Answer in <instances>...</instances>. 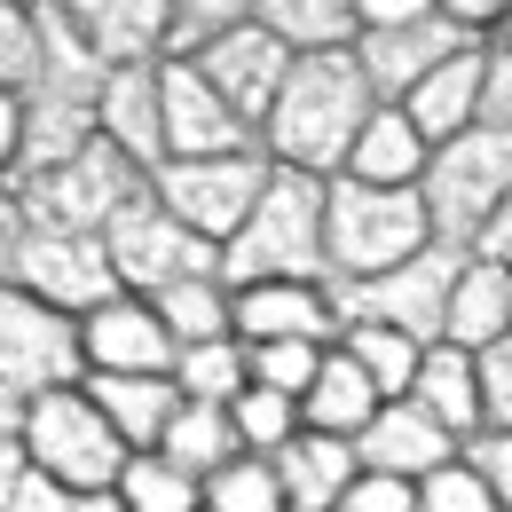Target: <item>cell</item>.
<instances>
[{"instance_id": "obj_1", "label": "cell", "mask_w": 512, "mask_h": 512, "mask_svg": "<svg viewBox=\"0 0 512 512\" xmlns=\"http://www.w3.org/2000/svg\"><path fill=\"white\" fill-rule=\"evenodd\" d=\"M371 111H379V95H371L363 64H355V48L347 56H300L292 79H284V95H276V111H268V127H260V150L284 174L339 182Z\"/></svg>"}, {"instance_id": "obj_2", "label": "cell", "mask_w": 512, "mask_h": 512, "mask_svg": "<svg viewBox=\"0 0 512 512\" xmlns=\"http://www.w3.org/2000/svg\"><path fill=\"white\" fill-rule=\"evenodd\" d=\"M434 245V221L418 190H363V182H323V276L331 284H371L386 268L418 260Z\"/></svg>"}, {"instance_id": "obj_3", "label": "cell", "mask_w": 512, "mask_h": 512, "mask_svg": "<svg viewBox=\"0 0 512 512\" xmlns=\"http://www.w3.org/2000/svg\"><path fill=\"white\" fill-rule=\"evenodd\" d=\"M221 284H323V182L276 166L253 221L221 245Z\"/></svg>"}, {"instance_id": "obj_4", "label": "cell", "mask_w": 512, "mask_h": 512, "mask_svg": "<svg viewBox=\"0 0 512 512\" xmlns=\"http://www.w3.org/2000/svg\"><path fill=\"white\" fill-rule=\"evenodd\" d=\"M142 190H150V174L127 166V158L95 134V142H87L79 158H64V166L16 174V182H8V205H16L24 229H48V237H103Z\"/></svg>"}, {"instance_id": "obj_5", "label": "cell", "mask_w": 512, "mask_h": 512, "mask_svg": "<svg viewBox=\"0 0 512 512\" xmlns=\"http://www.w3.org/2000/svg\"><path fill=\"white\" fill-rule=\"evenodd\" d=\"M16 449H24V465H40V473H48L56 489H71V497H111L119 473H127V442L111 434V418H103L79 386L24 402Z\"/></svg>"}, {"instance_id": "obj_6", "label": "cell", "mask_w": 512, "mask_h": 512, "mask_svg": "<svg viewBox=\"0 0 512 512\" xmlns=\"http://www.w3.org/2000/svg\"><path fill=\"white\" fill-rule=\"evenodd\" d=\"M465 48H481V40H465L434 0H355V64L379 103H402L426 71H442Z\"/></svg>"}, {"instance_id": "obj_7", "label": "cell", "mask_w": 512, "mask_h": 512, "mask_svg": "<svg viewBox=\"0 0 512 512\" xmlns=\"http://www.w3.org/2000/svg\"><path fill=\"white\" fill-rule=\"evenodd\" d=\"M505 197H512V134L505 127H473L457 142H442L426 158V174H418V205L434 221V245H457V253L481 237V221Z\"/></svg>"}, {"instance_id": "obj_8", "label": "cell", "mask_w": 512, "mask_h": 512, "mask_svg": "<svg viewBox=\"0 0 512 512\" xmlns=\"http://www.w3.org/2000/svg\"><path fill=\"white\" fill-rule=\"evenodd\" d=\"M457 268H465L457 245H426L418 260L386 268L371 284H331V276H323V292H331V316L339 323H386V331H402V339H418V347H442V316H449Z\"/></svg>"}, {"instance_id": "obj_9", "label": "cell", "mask_w": 512, "mask_h": 512, "mask_svg": "<svg viewBox=\"0 0 512 512\" xmlns=\"http://www.w3.org/2000/svg\"><path fill=\"white\" fill-rule=\"evenodd\" d=\"M268 150H237V158H190V166H158L150 174V197L190 229V237H205L213 253L253 221L260 190H268Z\"/></svg>"}, {"instance_id": "obj_10", "label": "cell", "mask_w": 512, "mask_h": 512, "mask_svg": "<svg viewBox=\"0 0 512 512\" xmlns=\"http://www.w3.org/2000/svg\"><path fill=\"white\" fill-rule=\"evenodd\" d=\"M87 379V355H79V323L40 308L32 292L0 284V402H40V394H64Z\"/></svg>"}, {"instance_id": "obj_11", "label": "cell", "mask_w": 512, "mask_h": 512, "mask_svg": "<svg viewBox=\"0 0 512 512\" xmlns=\"http://www.w3.org/2000/svg\"><path fill=\"white\" fill-rule=\"evenodd\" d=\"M103 253H111L119 292H134V300H158V292H174V284H190V276H221V253H213L205 237H190L150 190L103 229Z\"/></svg>"}, {"instance_id": "obj_12", "label": "cell", "mask_w": 512, "mask_h": 512, "mask_svg": "<svg viewBox=\"0 0 512 512\" xmlns=\"http://www.w3.org/2000/svg\"><path fill=\"white\" fill-rule=\"evenodd\" d=\"M8 284H16V292H32L40 308L71 316V323L95 316L103 300H119V276H111L103 237H48V229H24V237H16Z\"/></svg>"}, {"instance_id": "obj_13", "label": "cell", "mask_w": 512, "mask_h": 512, "mask_svg": "<svg viewBox=\"0 0 512 512\" xmlns=\"http://www.w3.org/2000/svg\"><path fill=\"white\" fill-rule=\"evenodd\" d=\"M158 134H166V166L260 150V134L213 95V79L197 64H158Z\"/></svg>"}, {"instance_id": "obj_14", "label": "cell", "mask_w": 512, "mask_h": 512, "mask_svg": "<svg viewBox=\"0 0 512 512\" xmlns=\"http://www.w3.org/2000/svg\"><path fill=\"white\" fill-rule=\"evenodd\" d=\"M79 355H87V371L95 379H174V339H166V323L150 300H103L95 316H79Z\"/></svg>"}, {"instance_id": "obj_15", "label": "cell", "mask_w": 512, "mask_h": 512, "mask_svg": "<svg viewBox=\"0 0 512 512\" xmlns=\"http://www.w3.org/2000/svg\"><path fill=\"white\" fill-rule=\"evenodd\" d=\"M197 71H205V79H213V95H221V103L260 134V127H268V111H276V95H284V79H292V56H284V40H276V32H260L253 16H245V24H237V32H229V40H221Z\"/></svg>"}, {"instance_id": "obj_16", "label": "cell", "mask_w": 512, "mask_h": 512, "mask_svg": "<svg viewBox=\"0 0 512 512\" xmlns=\"http://www.w3.org/2000/svg\"><path fill=\"white\" fill-rule=\"evenodd\" d=\"M229 331H237V347H284V339L331 347L339 316H331L323 284H245V292H229Z\"/></svg>"}, {"instance_id": "obj_17", "label": "cell", "mask_w": 512, "mask_h": 512, "mask_svg": "<svg viewBox=\"0 0 512 512\" xmlns=\"http://www.w3.org/2000/svg\"><path fill=\"white\" fill-rule=\"evenodd\" d=\"M481 95H489V48H465L402 95V119L426 134V150H442V142L481 127Z\"/></svg>"}, {"instance_id": "obj_18", "label": "cell", "mask_w": 512, "mask_h": 512, "mask_svg": "<svg viewBox=\"0 0 512 512\" xmlns=\"http://www.w3.org/2000/svg\"><path fill=\"white\" fill-rule=\"evenodd\" d=\"M95 134L142 166V174H158L166 166V134H158V64H119L103 79V95H95Z\"/></svg>"}, {"instance_id": "obj_19", "label": "cell", "mask_w": 512, "mask_h": 512, "mask_svg": "<svg viewBox=\"0 0 512 512\" xmlns=\"http://www.w3.org/2000/svg\"><path fill=\"white\" fill-rule=\"evenodd\" d=\"M449 457H457V442L418 402H379V418L355 434V465L363 473H394V481H426V473H442Z\"/></svg>"}, {"instance_id": "obj_20", "label": "cell", "mask_w": 512, "mask_h": 512, "mask_svg": "<svg viewBox=\"0 0 512 512\" xmlns=\"http://www.w3.org/2000/svg\"><path fill=\"white\" fill-rule=\"evenodd\" d=\"M276 481H284V512H339V497L355 489V442H331V434H308L300 426V442H284L276 457Z\"/></svg>"}, {"instance_id": "obj_21", "label": "cell", "mask_w": 512, "mask_h": 512, "mask_svg": "<svg viewBox=\"0 0 512 512\" xmlns=\"http://www.w3.org/2000/svg\"><path fill=\"white\" fill-rule=\"evenodd\" d=\"M426 134L402 119V103H379L363 134H355V150H347V182H363V190H418V174H426Z\"/></svg>"}, {"instance_id": "obj_22", "label": "cell", "mask_w": 512, "mask_h": 512, "mask_svg": "<svg viewBox=\"0 0 512 512\" xmlns=\"http://www.w3.org/2000/svg\"><path fill=\"white\" fill-rule=\"evenodd\" d=\"M497 339H512V276L465 253L457 284H449L442 347H465V355H481V347H497Z\"/></svg>"}, {"instance_id": "obj_23", "label": "cell", "mask_w": 512, "mask_h": 512, "mask_svg": "<svg viewBox=\"0 0 512 512\" xmlns=\"http://www.w3.org/2000/svg\"><path fill=\"white\" fill-rule=\"evenodd\" d=\"M79 394L111 418V434L127 442V457H150V449L166 442V426H174V410H182V394L174 379H79Z\"/></svg>"}, {"instance_id": "obj_24", "label": "cell", "mask_w": 512, "mask_h": 512, "mask_svg": "<svg viewBox=\"0 0 512 512\" xmlns=\"http://www.w3.org/2000/svg\"><path fill=\"white\" fill-rule=\"evenodd\" d=\"M402 402H418L457 449L481 434V371H473L465 347H426V363H418V379H410Z\"/></svg>"}, {"instance_id": "obj_25", "label": "cell", "mask_w": 512, "mask_h": 512, "mask_svg": "<svg viewBox=\"0 0 512 512\" xmlns=\"http://www.w3.org/2000/svg\"><path fill=\"white\" fill-rule=\"evenodd\" d=\"M166 8H174V0H87V8H71V16H79V32H87V48L119 71V64H158V48H166Z\"/></svg>"}, {"instance_id": "obj_26", "label": "cell", "mask_w": 512, "mask_h": 512, "mask_svg": "<svg viewBox=\"0 0 512 512\" xmlns=\"http://www.w3.org/2000/svg\"><path fill=\"white\" fill-rule=\"evenodd\" d=\"M371 418H379V386H371L347 355H339V347H331V355H323V371H316V386L300 394V426H308V434H331V442H355Z\"/></svg>"}, {"instance_id": "obj_27", "label": "cell", "mask_w": 512, "mask_h": 512, "mask_svg": "<svg viewBox=\"0 0 512 512\" xmlns=\"http://www.w3.org/2000/svg\"><path fill=\"white\" fill-rule=\"evenodd\" d=\"M260 32L284 40V56H347L355 48V0H260L253 8Z\"/></svg>"}, {"instance_id": "obj_28", "label": "cell", "mask_w": 512, "mask_h": 512, "mask_svg": "<svg viewBox=\"0 0 512 512\" xmlns=\"http://www.w3.org/2000/svg\"><path fill=\"white\" fill-rule=\"evenodd\" d=\"M95 142V111L64 103V95H24V150H16V174H48ZM8 174V182H16Z\"/></svg>"}, {"instance_id": "obj_29", "label": "cell", "mask_w": 512, "mask_h": 512, "mask_svg": "<svg viewBox=\"0 0 512 512\" xmlns=\"http://www.w3.org/2000/svg\"><path fill=\"white\" fill-rule=\"evenodd\" d=\"M166 465H182L190 481H213L221 465H237L245 442H237V426H229V410H213V402H182L174 410V426H166V442H158Z\"/></svg>"}, {"instance_id": "obj_30", "label": "cell", "mask_w": 512, "mask_h": 512, "mask_svg": "<svg viewBox=\"0 0 512 512\" xmlns=\"http://www.w3.org/2000/svg\"><path fill=\"white\" fill-rule=\"evenodd\" d=\"M363 379L379 386V402H402L410 379H418V363H426V347L418 339H402V331H386V323H339V339H331Z\"/></svg>"}, {"instance_id": "obj_31", "label": "cell", "mask_w": 512, "mask_h": 512, "mask_svg": "<svg viewBox=\"0 0 512 512\" xmlns=\"http://www.w3.org/2000/svg\"><path fill=\"white\" fill-rule=\"evenodd\" d=\"M150 308H158V323H166V339H174V347H213V339H237V331H229V284H221V276H190V284L158 292Z\"/></svg>"}, {"instance_id": "obj_32", "label": "cell", "mask_w": 512, "mask_h": 512, "mask_svg": "<svg viewBox=\"0 0 512 512\" xmlns=\"http://www.w3.org/2000/svg\"><path fill=\"white\" fill-rule=\"evenodd\" d=\"M245 386H253V355H245L237 339H213V347H182V355H174V394H182V402L229 410Z\"/></svg>"}, {"instance_id": "obj_33", "label": "cell", "mask_w": 512, "mask_h": 512, "mask_svg": "<svg viewBox=\"0 0 512 512\" xmlns=\"http://www.w3.org/2000/svg\"><path fill=\"white\" fill-rule=\"evenodd\" d=\"M245 16H253L245 0H174V8H166V48H158V64H205Z\"/></svg>"}, {"instance_id": "obj_34", "label": "cell", "mask_w": 512, "mask_h": 512, "mask_svg": "<svg viewBox=\"0 0 512 512\" xmlns=\"http://www.w3.org/2000/svg\"><path fill=\"white\" fill-rule=\"evenodd\" d=\"M119 505H127V512H205V489H197L182 465H166V457L150 449V457H127V473H119Z\"/></svg>"}, {"instance_id": "obj_35", "label": "cell", "mask_w": 512, "mask_h": 512, "mask_svg": "<svg viewBox=\"0 0 512 512\" xmlns=\"http://www.w3.org/2000/svg\"><path fill=\"white\" fill-rule=\"evenodd\" d=\"M229 426H237L245 457H276L284 442H300V402H284V394H268V386H245V394L229 402Z\"/></svg>"}, {"instance_id": "obj_36", "label": "cell", "mask_w": 512, "mask_h": 512, "mask_svg": "<svg viewBox=\"0 0 512 512\" xmlns=\"http://www.w3.org/2000/svg\"><path fill=\"white\" fill-rule=\"evenodd\" d=\"M197 489H205V512H284V481H276L268 457H237Z\"/></svg>"}, {"instance_id": "obj_37", "label": "cell", "mask_w": 512, "mask_h": 512, "mask_svg": "<svg viewBox=\"0 0 512 512\" xmlns=\"http://www.w3.org/2000/svg\"><path fill=\"white\" fill-rule=\"evenodd\" d=\"M40 87V24L32 8L0 0V95H32Z\"/></svg>"}, {"instance_id": "obj_38", "label": "cell", "mask_w": 512, "mask_h": 512, "mask_svg": "<svg viewBox=\"0 0 512 512\" xmlns=\"http://www.w3.org/2000/svg\"><path fill=\"white\" fill-rule=\"evenodd\" d=\"M253 355V386H268V394H284V402H300L308 386H316L323 355L331 347H308V339H284V347H245Z\"/></svg>"}, {"instance_id": "obj_39", "label": "cell", "mask_w": 512, "mask_h": 512, "mask_svg": "<svg viewBox=\"0 0 512 512\" xmlns=\"http://www.w3.org/2000/svg\"><path fill=\"white\" fill-rule=\"evenodd\" d=\"M418 512H497V497H489V481H481V473L465 465V449H457L442 473L418 481Z\"/></svg>"}, {"instance_id": "obj_40", "label": "cell", "mask_w": 512, "mask_h": 512, "mask_svg": "<svg viewBox=\"0 0 512 512\" xmlns=\"http://www.w3.org/2000/svg\"><path fill=\"white\" fill-rule=\"evenodd\" d=\"M473 371H481V434H512V339L481 347ZM481 434H473V442H481Z\"/></svg>"}, {"instance_id": "obj_41", "label": "cell", "mask_w": 512, "mask_h": 512, "mask_svg": "<svg viewBox=\"0 0 512 512\" xmlns=\"http://www.w3.org/2000/svg\"><path fill=\"white\" fill-rule=\"evenodd\" d=\"M71 505H79V497H71V489H56L40 465H16V473L0 481V512H71Z\"/></svg>"}, {"instance_id": "obj_42", "label": "cell", "mask_w": 512, "mask_h": 512, "mask_svg": "<svg viewBox=\"0 0 512 512\" xmlns=\"http://www.w3.org/2000/svg\"><path fill=\"white\" fill-rule=\"evenodd\" d=\"M339 512H418V481H394V473H355V489L339 497Z\"/></svg>"}, {"instance_id": "obj_43", "label": "cell", "mask_w": 512, "mask_h": 512, "mask_svg": "<svg viewBox=\"0 0 512 512\" xmlns=\"http://www.w3.org/2000/svg\"><path fill=\"white\" fill-rule=\"evenodd\" d=\"M465 465L489 481L497 512H512V434H481V442H465Z\"/></svg>"}, {"instance_id": "obj_44", "label": "cell", "mask_w": 512, "mask_h": 512, "mask_svg": "<svg viewBox=\"0 0 512 512\" xmlns=\"http://www.w3.org/2000/svg\"><path fill=\"white\" fill-rule=\"evenodd\" d=\"M465 253H473V260H489V268H505V276H512V197L497 205V213H489V221H481V237H473Z\"/></svg>"}, {"instance_id": "obj_45", "label": "cell", "mask_w": 512, "mask_h": 512, "mask_svg": "<svg viewBox=\"0 0 512 512\" xmlns=\"http://www.w3.org/2000/svg\"><path fill=\"white\" fill-rule=\"evenodd\" d=\"M16 150H24V95H0V190L16 174Z\"/></svg>"}, {"instance_id": "obj_46", "label": "cell", "mask_w": 512, "mask_h": 512, "mask_svg": "<svg viewBox=\"0 0 512 512\" xmlns=\"http://www.w3.org/2000/svg\"><path fill=\"white\" fill-rule=\"evenodd\" d=\"M16 237H24V221H16V205L0 190V284H8V260H16Z\"/></svg>"}, {"instance_id": "obj_47", "label": "cell", "mask_w": 512, "mask_h": 512, "mask_svg": "<svg viewBox=\"0 0 512 512\" xmlns=\"http://www.w3.org/2000/svg\"><path fill=\"white\" fill-rule=\"evenodd\" d=\"M71 512H127V505H119V489H111V497H79Z\"/></svg>"}, {"instance_id": "obj_48", "label": "cell", "mask_w": 512, "mask_h": 512, "mask_svg": "<svg viewBox=\"0 0 512 512\" xmlns=\"http://www.w3.org/2000/svg\"><path fill=\"white\" fill-rule=\"evenodd\" d=\"M497 48H505V56H512V8H505V24H497Z\"/></svg>"}]
</instances>
